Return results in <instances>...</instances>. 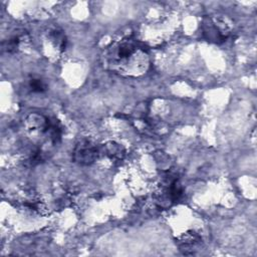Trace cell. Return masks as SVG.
Returning <instances> with one entry per match:
<instances>
[{
  "label": "cell",
  "mask_w": 257,
  "mask_h": 257,
  "mask_svg": "<svg viewBox=\"0 0 257 257\" xmlns=\"http://www.w3.org/2000/svg\"><path fill=\"white\" fill-rule=\"evenodd\" d=\"M105 59L111 69L125 75L142 74L149 66L147 53L130 38L111 44L106 50Z\"/></svg>",
  "instance_id": "1"
},
{
  "label": "cell",
  "mask_w": 257,
  "mask_h": 257,
  "mask_svg": "<svg viewBox=\"0 0 257 257\" xmlns=\"http://www.w3.org/2000/svg\"><path fill=\"white\" fill-rule=\"evenodd\" d=\"M202 33L204 38L213 43H222L230 35V29L220 19L206 17L202 21Z\"/></svg>",
  "instance_id": "2"
},
{
  "label": "cell",
  "mask_w": 257,
  "mask_h": 257,
  "mask_svg": "<svg viewBox=\"0 0 257 257\" xmlns=\"http://www.w3.org/2000/svg\"><path fill=\"white\" fill-rule=\"evenodd\" d=\"M100 152L99 149L89 141H79L73 150L72 160L80 166H88L96 161Z\"/></svg>",
  "instance_id": "3"
},
{
  "label": "cell",
  "mask_w": 257,
  "mask_h": 257,
  "mask_svg": "<svg viewBox=\"0 0 257 257\" xmlns=\"http://www.w3.org/2000/svg\"><path fill=\"white\" fill-rule=\"evenodd\" d=\"M202 239L201 236L194 231H189L187 233H184L178 240L176 241L179 250L185 254V255H193L195 254L199 249V246L201 245Z\"/></svg>",
  "instance_id": "4"
},
{
  "label": "cell",
  "mask_w": 257,
  "mask_h": 257,
  "mask_svg": "<svg viewBox=\"0 0 257 257\" xmlns=\"http://www.w3.org/2000/svg\"><path fill=\"white\" fill-rule=\"evenodd\" d=\"M49 38L54 42V45L60 50L63 51L66 48L67 39L64 32L59 28H53L49 31Z\"/></svg>",
  "instance_id": "5"
},
{
  "label": "cell",
  "mask_w": 257,
  "mask_h": 257,
  "mask_svg": "<svg viewBox=\"0 0 257 257\" xmlns=\"http://www.w3.org/2000/svg\"><path fill=\"white\" fill-rule=\"evenodd\" d=\"M102 150L104 152V154L110 158V159H116V160H120L123 158L124 156V150L123 148L115 143H107L102 147Z\"/></svg>",
  "instance_id": "6"
},
{
  "label": "cell",
  "mask_w": 257,
  "mask_h": 257,
  "mask_svg": "<svg viewBox=\"0 0 257 257\" xmlns=\"http://www.w3.org/2000/svg\"><path fill=\"white\" fill-rule=\"evenodd\" d=\"M24 33H17L13 34L11 37H9L6 41L3 42V49L8 53H15L20 45V41Z\"/></svg>",
  "instance_id": "7"
},
{
  "label": "cell",
  "mask_w": 257,
  "mask_h": 257,
  "mask_svg": "<svg viewBox=\"0 0 257 257\" xmlns=\"http://www.w3.org/2000/svg\"><path fill=\"white\" fill-rule=\"evenodd\" d=\"M28 87L32 92H37V93L44 92L47 89L46 83L38 77H31L28 81Z\"/></svg>",
  "instance_id": "8"
}]
</instances>
